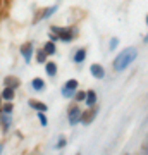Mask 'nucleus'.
<instances>
[{
    "label": "nucleus",
    "instance_id": "nucleus-6",
    "mask_svg": "<svg viewBox=\"0 0 148 155\" xmlns=\"http://www.w3.org/2000/svg\"><path fill=\"white\" fill-rule=\"evenodd\" d=\"M97 109H91V110H88V112H84V114H83L81 117H79V119H81V122L83 124H90V122L93 121L95 117H97Z\"/></svg>",
    "mask_w": 148,
    "mask_h": 155
},
{
    "label": "nucleus",
    "instance_id": "nucleus-25",
    "mask_svg": "<svg viewBox=\"0 0 148 155\" xmlns=\"http://www.w3.org/2000/svg\"><path fill=\"white\" fill-rule=\"evenodd\" d=\"M0 98H2V95H0Z\"/></svg>",
    "mask_w": 148,
    "mask_h": 155
},
{
    "label": "nucleus",
    "instance_id": "nucleus-16",
    "mask_svg": "<svg viewBox=\"0 0 148 155\" xmlns=\"http://www.w3.org/2000/svg\"><path fill=\"white\" fill-rule=\"evenodd\" d=\"M29 105L33 107L35 110H40V112L47 110V105H45V104H40V102H29Z\"/></svg>",
    "mask_w": 148,
    "mask_h": 155
},
{
    "label": "nucleus",
    "instance_id": "nucleus-23",
    "mask_svg": "<svg viewBox=\"0 0 148 155\" xmlns=\"http://www.w3.org/2000/svg\"><path fill=\"white\" fill-rule=\"evenodd\" d=\"M64 145H66V141H64V140H62V141H59V143H57V148H62V147H64Z\"/></svg>",
    "mask_w": 148,
    "mask_h": 155
},
{
    "label": "nucleus",
    "instance_id": "nucleus-3",
    "mask_svg": "<svg viewBox=\"0 0 148 155\" xmlns=\"http://www.w3.org/2000/svg\"><path fill=\"white\" fill-rule=\"evenodd\" d=\"M76 88H77V81L76 79H69L66 83V86L62 88V95L67 97V98H71L72 95H74V91H76Z\"/></svg>",
    "mask_w": 148,
    "mask_h": 155
},
{
    "label": "nucleus",
    "instance_id": "nucleus-9",
    "mask_svg": "<svg viewBox=\"0 0 148 155\" xmlns=\"http://www.w3.org/2000/svg\"><path fill=\"white\" fill-rule=\"evenodd\" d=\"M90 71H91V74H93L95 78H98V79H102V78L105 76L104 67L100 66V64H91V67H90Z\"/></svg>",
    "mask_w": 148,
    "mask_h": 155
},
{
    "label": "nucleus",
    "instance_id": "nucleus-13",
    "mask_svg": "<svg viewBox=\"0 0 148 155\" xmlns=\"http://www.w3.org/2000/svg\"><path fill=\"white\" fill-rule=\"evenodd\" d=\"M43 52L47 54V55H54L55 54V45L52 43V41H47L45 47H43Z\"/></svg>",
    "mask_w": 148,
    "mask_h": 155
},
{
    "label": "nucleus",
    "instance_id": "nucleus-21",
    "mask_svg": "<svg viewBox=\"0 0 148 155\" xmlns=\"http://www.w3.org/2000/svg\"><path fill=\"white\" fill-rule=\"evenodd\" d=\"M84 95H86V91H77V93H76V100H84Z\"/></svg>",
    "mask_w": 148,
    "mask_h": 155
},
{
    "label": "nucleus",
    "instance_id": "nucleus-20",
    "mask_svg": "<svg viewBox=\"0 0 148 155\" xmlns=\"http://www.w3.org/2000/svg\"><path fill=\"white\" fill-rule=\"evenodd\" d=\"M117 45H119V40H117V38H112V40H110V48H112V50H114Z\"/></svg>",
    "mask_w": 148,
    "mask_h": 155
},
{
    "label": "nucleus",
    "instance_id": "nucleus-19",
    "mask_svg": "<svg viewBox=\"0 0 148 155\" xmlns=\"http://www.w3.org/2000/svg\"><path fill=\"white\" fill-rule=\"evenodd\" d=\"M45 55H47V54H45L43 50H40V52H38V57H36V59H38V62H45Z\"/></svg>",
    "mask_w": 148,
    "mask_h": 155
},
{
    "label": "nucleus",
    "instance_id": "nucleus-10",
    "mask_svg": "<svg viewBox=\"0 0 148 155\" xmlns=\"http://www.w3.org/2000/svg\"><path fill=\"white\" fill-rule=\"evenodd\" d=\"M55 11H57V7H55V5H54V7H48V9H45V11L41 12V14H40V16L36 17V19H35V21L38 22L40 19H47V17H50V16H52V14H54Z\"/></svg>",
    "mask_w": 148,
    "mask_h": 155
},
{
    "label": "nucleus",
    "instance_id": "nucleus-12",
    "mask_svg": "<svg viewBox=\"0 0 148 155\" xmlns=\"http://www.w3.org/2000/svg\"><path fill=\"white\" fill-rule=\"evenodd\" d=\"M0 95H2V97H4V98H5L7 102H11V100L14 98V90L7 86V88H4V91H2Z\"/></svg>",
    "mask_w": 148,
    "mask_h": 155
},
{
    "label": "nucleus",
    "instance_id": "nucleus-15",
    "mask_svg": "<svg viewBox=\"0 0 148 155\" xmlns=\"http://www.w3.org/2000/svg\"><path fill=\"white\" fill-rule=\"evenodd\" d=\"M84 57H86V50L79 48L76 52V55H74V61H76V62H83V61H84Z\"/></svg>",
    "mask_w": 148,
    "mask_h": 155
},
{
    "label": "nucleus",
    "instance_id": "nucleus-7",
    "mask_svg": "<svg viewBox=\"0 0 148 155\" xmlns=\"http://www.w3.org/2000/svg\"><path fill=\"white\" fill-rule=\"evenodd\" d=\"M79 117H81V110L77 107H72L71 110H69V122H71V126H74L79 121Z\"/></svg>",
    "mask_w": 148,
    "mask_h": 155
},
{
    "label": "nucleus",
    "instance_id": "nucleus-11",
    "mask_svg": "<svg viewBox=\"0 0 148 155\" xmlns=\"http://www.w3.org/2000/svg\"><path fill=\"white\" fill-rule=\"evenodd\" d=\"M84 100H86V105H95L97 104V93L93 90H90L86 95H84Z\"/></svg>",
    "mask_w": 148,
    "mask_h": 155
},
{
    "label": "nucleus",
    "instance_id": "nucleus-14",
    "mask_svg": "<svg viewBox=\"0 0 148 155\" xmlns=\"http://www.w3.org/2000/svg\"><path fill=\"white\" fill-rule=\"evenodd\" d=\"M31 84H33V88L36 90V91H40V90H43V88H45L43 79H40V78H35L33 81H31Z\"/></svg>",
    "mask_w": 148,
    "mask_h": 155
},
{
    "label": "nucleus",
    "instance_id": "nucleus-2",
    "mask_svg": "<svg viewBox=\"0 0 148 155\" xmlns=\"http://www.w3.org/2000/svg\"><path fill=\"white\" fill-rule=\"evenodd\" d=\"M52 31H54V35L57 36L59 40H62V41H71L74 36L77 35L76 28H50Z\"/></svg>",
    "mask_w": 148,
    "mask_h": 155
},
{
    "label": "nucleus",
    "instance_id": "nucleus-22",
    "mask_svg": "<svg viewBox=\"0 0 148 155\" xmlns=\"http://www.w3.org/2000/svg\"><path fill=\"white\" fill-rule=\"evenodd\" d=\"M2 112H9V114H11L12 112V104H7V105L2 109Z\"/></svg>",
    "mask_w": 148,
    "mask_h": 155
},
{
    "label": "nucleus",
    "instance_id": "nucleus-17",
    "mask_svg": "<svg viewBox=\"0 0 148 155\" xmlns=\"http://www.w3.org/2000/svg\"><path fill=\"white\" fill-rule=\"evenodd\" d=\"M47 72H48V76H55V72H57L55 62H48V64H47Z\"/></svg>",
    "mask_w": 148,
    "mask_h": 155
},
{
    "label": "nucleus",
    "instance_id": "nucleus-8",
    "mask_svg": "<svg viewBox=\"0 0 148 155\" xmlns=\"http://www.w3.org/2000/svg\"><path fill=\"white\" fill-rule=\"evenodd\" d=\"M4 84H7V86L12 88V90H16V88H19L21 81H19V78H16V76H7L5 79H4Z\"/></svg>",
    "mask_w": 148,
    "mask_h": 155
},
{
    "label": "nucleus",
    "instance_id": "nucleus-24",
    "mask_svg": "<svg viewBox=\"0 0 148 155\" xmlns=\"http://www.w3.org/2000/svg\"><path fill=\"white\" fill-rule=\"evenodd\" d=\"M2 148H4V147H2V145H0V152H2Z\"/></svg>",
    "mask_w": 148,
    "mask_h": 155
},
{
    "label": "nucleus",
    "instance_id": "nucleus-5",
    "mask_svg": "<svg viewBox=\"0 0 148 155\" xmlns=\"http://www.w3.org/2000/svg\"><path fill=\"white\" fill-rule=\"evenodd\" d=\"M21 54L24 57V62L31 61V54H33V43H24L21 47Z\"/></svg>",
    "mask_w": 148,
    "mask_h": 155
},
{
    "label": "nucleus",
    "instance_id": "nucleus-18",
    "mask_svg": "<svg viewBox=\"0 0 148 155\" xmlns=\"http://www.w3.org/2000/svg\"><path fill=\"white\" fill-rule=\"evenodd\" d=\"M38 119H40V122H41V126H47V124H48L47 117L43 116V112H40V110H38Z\"/></svg>",
    "mask_w": 148,
    "mask_h": 155
},
{
    "label": "nucleus",
    "instance_id": "nucleus-4",
    "mask_svg": "<svg viewBox=\"0 0 148 155\" xmlns=\"http://www.w3.org/2000/svg\"><path fill=\"white\" fill-rule=\"evenodd\" d=\"M0 122H2V129H4V133H7L12 126V117L9 112H2V116H0Z\"/></svg>",
    "mask_w": 148,
    "mask_h": 155
},
{
    "label": "nucleus",
    "instance_id": "nucleus-1",
    "mask_svg": "<svg viewBox=\"0 0 148 155\" xmlns=\"http://www.w3.org/2000/svg\"><path fill=\"white\" fill-rule=\"evenodd\" d=\"M136 57H138V50L134 48V47H129V48L122 50L121 54L115 57L114 69H115V71H122V69H126V67L129 66V64H131Z\"/></svg>",
    "mask_w": 148,
    "mask_h": 155
}]
</instances>
